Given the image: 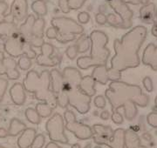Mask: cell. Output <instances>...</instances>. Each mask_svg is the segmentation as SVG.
<instances>
[{"instance_id":"cell-37","label":"cell","mask_w":157,"mask_h":148,"mask_svg":"<svg viewBox=\"0 0 157 148\" xmlns=\"http://www.w3.org/2000/svg\"><path fill=\"white\" fill-rule=\"evenodd\" d=\"M78 49H77V46L75 45H73V46H68L66 50V54L70 59H74L77 57V55H78Z\"/></svg>"},{"instance_id":"cell-18","label":"cell","mask_w":157,"mask_h":148,"mask_svg":"<svg viewBox=\"0 0 157 148\" xmlns=\"http://www.w3.org/2000/svg\"><path fill=\"white\" fill-rule=\"evenodd\" d=\"M35 20H36V17L33 14H30L28 15V17H26V19L23 22V24H21L20 26L18 27L19 33L22 35L23 38L26 41H28L29 43L33 37V26Z\"/></svg>"},{"instance_id":"cell-58","label":"cell","mask_w":157,"mask_h":148,"mask_svg":"<svg viewBox=\"0 0 157 148\" xmlns=\"http://www.w3.org/2000/svg\"><path fill=\"white\" fill-rule=\"evenodd\" d=\"M0 148H3V147H2V146H0Z\"/></svg>"},{"instance_id":"cell-43","label":"cell","mask_w":157,"mask_h":148,"mask_svg":"<svg viewBox=\"0 0 157 148\" xmlns=\"http://www.w3.org/2000/svg\"><path fill=\"white\" fill-rule=\"evenodd\" d=\"M142 83H143V86L145 87L147 91L148 92H151L154 90V86H153V81L149 78V77H145L144 80H142Z\"/></svg>"},{"instance_id":"cell-49","label":"cell","mask_w":157,"mask_h":148,"mask_svg":"<svg viewBox=\"0 0 157 148\" xmlns=\"http://www.w3.org/2000/svg\"><path fill=\"white\" fill-rule=\"evenodd\" d=\"M45 148H62V147H60L59 146H58L54 141H52V142H49L48 144H47V146H45Z\"/></svg>"},{"instance_id":"cell-15","label":"cell","mask_w":157,"mask_h":148,"mask_svg":"<svg viewBox=\"0 0 157 148\" xmlns=\"http://www.w3.org/2000/svg\"><path fill=\"white\" fill-rule=\"evenodd\" d=\"M93 131H94V135H93V139L94 143L97 145H105L109 139H111L113 135V130L111 126L109 125H100V124H95L93 125Z\"/></svg>"},{"instance_id":"cell-24","label":"cell","mask_w":157,"mask_h":148,"mask_svg":"<svg viewBox=\"0 0 157 148\" xmlns=\"http://www.w3.org/2000/svg\"><path fill=\"white\" fill-rule=\"evenodd\" d=\"M125 148H147L140 145L139 136L132 130H125Z\"/></svg>"},{"instance_id":"cell-33","label":"cell","mask_w":157,"mask_h":148,"mask_svg":"<svg viewBox=\"0 0 157 148\" xmlns=\"http://www.w3.org/2000/svg\"><path fill=\"white\" fill-rule=\"evenodd\" d=\"M17 65L23 71H27L32 66V60L27 56L23 55L21 57H19L18 62H17Z\"/></svg>"},{"instance_id":"cell-29","label":"cell","mask_w":157,"mask_h":148,"mask_svg":"<svg viewBox=\"0 0 157 148\" xmlns=\"http://www.w3.org/2000/svg\"><path fill=\"white\" fill-rule=\"evenodd\" d=\"M45 26V21L44 17H39L36 18L33 26V37L44 38V29Z\"/></svg>"},{"instance_id":"cell-56","label":"cell","mask_w":157,"mask_h":148,"mask_svg":"<svg viewBox=\"0 0 157 148\" xmlns=\"http://www.w3.org/2000/svg\"><path fill=\"white\" fill-rule=\"evenodd\" d=\"M94 148H101V147H100V146H96V147H94Z\"/></svg>"},{"instance_id":"cell-46","label":"cell","mask_w":157,"mask_h":148,"mask_svg":"<svg viewBox=\"0 0 157 148\" xmlns=\"http://www.w3.org/2000/svg\"><path fill=\"white\" fill-rule=\"evenodd\" d=\"M147 123L153 127H157V113H152L147 116Z\"/></svg>"},{"instance_id":"cell-3","label":"cell","mask_w":157,"mask_h":148,"mask_svg":"<svg viewBox=\"0 0 157 148\" xmlns=\"http://www.w3.org/2000/svg\"><path fill=\"white\" fill-rule=\"evenodd\" d=\"M23 86L29 92H33L35 98L46 103L52 109L58 106L57 98L51 88L50 72L45 70L39 75L36 71H30L24 80Z\"/></svg>"},{"instance_id":"cell-34","label":"cell","mask_w":157,"mask_h":148,"mask_svg":"<svg viewBox=\"0 0 157 148\" xmlns=\"http://www.w3.org/2000/svg\"><path fill=\"white\" fill-rule=\"evenodd\" d=\"M107 23L110 26H113V27H114V28L119 29L120 25H121V21L120 17H118V16L113 14V13H109V14H107Z\"/></svg>"},{"instance_id":"cell-13","label":"cell","mask_w":157,"mask_h":148,"mask_svg":"<svg viewBox=\"0 0 157 148\" xmlns=\"http://www.w3.org/2000/svg\"><path fill=\"white\" fill-rule=\"evenodd\" d=\"M17 63L12 57H6L0 51V75H6L10 80H18L20 73L17 71Z\"/></svg>"},{"instance_id":"cell-25","label":"cell","mask_w":157,"mask_h":148,"mask_svg":"<svg viewBox=\"0 0 157 148\" xmlns=\"http://www.w3.org/2000/svg\"><path fill=\"white\" fill-rule=\"evenodd\" d=\"M107 65H99L95 66L93 72L92 77L94 79L96 82L100 83L101 85H107L108 81V75H107Z\"/></svg>"},{"instance_id":"cell-44","label":"cell","mask_w":157,"mask_h":148,"mask_svg":"<svg viewBox=\"0 0 157 148\" xmlns=\"http://www.w3.org/2000/svg\"><path fill=\"white\" fill-rule=\"evenodd\" d=\"M58 5H59V7L63 13H69L71 11L69 6H68L67 0H59Z\"/></svg>"},{"instance_id":"cell-1","label":"cell","mask_w":157,"mask_h":148,"mask_svg":"<svg viewBox=\"0 0 157 148\" xmlns=\"http://www.w3.org/2000/svg\"><path fill=\"white\" fill-rule=\"evenodd\" d=\"M147 35L146 27L137 25L123 35L121 39H114L113 49L115 54L111 59V67L107 69L108 80L119 81L121 79L123 71L140 65L139 51Z\"/></svg>"},{"instance_id":"cell-35","label":"cell","mask_w":157,"mask_h":148,"mask_svg":"<svg viewBox=\"0 0 157 148\" xmlns=\"http://www.w3.org/2000/svg\"><path fill=\"white\" fill-rule=\"evenodd\" d=\"M45 142V137L43 134H39L35 137L33 142L31 145V148H42Z\"/></svg>"},{"instance_id":"cell-19","label":"cell","mask_w":157,"mask_h":148,"mask_svg":"<svg viewBox=\"0 0 157 148\" xmlns=\"http://www.w3.org/2000/svg\"><path fill=\"white\" fill-rule=\"evenodd\" d=\"M104 146L110 148H125V130L118 128L113 131V135L109 139Z\"/></svg>"},{"instance_id":"cell-27","label":"cell","mask_w":157,"mask_h":148,"mask_svg":"<svg viewBox=\"0 0 157 148\" xmlns=\"http://www.w3.org/2000/svg\"><path fill=\"white\" fill-rule=\"evenodd\" d=\"M31 7L38 17H43L47 14V5L45 0H35Z\"/></svg>"},{"instance_id":"cell-50","label":"cell","mask_w":157,"mask_h":148,"mask_svg":"<svg viewBox=\"0 0 157 148\" xmlns=\"http://www.w3.org/2000/svg\"><path fill=\"white\" fill-rule=\"evenodd\" d=\"M151 32L152 34L154 35L155 38H157V21H155V22L154 23V25H153V27H152Z\"/></svg>"},{"instance_id":"cell-47","label":"cell","mask_w":157,"mask_h":148,"mask_svg":"<svg viewBox=\"0 0 157 148\" xmlns=\"http://www.w3.org/2000/svg\"><path fill=\"white\" fill-rule=\"evenodd\" d=\"M95 20L97 23L101 25H103L105 24H107V16L104 13L99 12L95 15Z\"/></svg>"},{"instance_id":"cell-16","label":"cell","mask_w":157,"mask_h":148,"mask_svg":"<svg viewBox=\"0 0 157 148\" xmlns=\"http://www.w3.org/2000/svg\"><path fill=\"white\" fill-rule=\"evenodd\" d=\"M142 64L150 66L153 71H157V46L153 43L149 44L143 51L141 58Z\"/></svg>"},{"instance_id":"cell-55","label":"cell","mask_w":157,"mask_h":148,"mask_svg":"<svg viewBox=\"0 0 157 148\" xmlns=\"http://www.w3.org/2000/svg\"><path fill=\"white\" fill-rule=\"evenodd\" d=\"M6 0H0V2H5Z\"/></svg>"},{"instance_id":"cell-30","label":"cell","mask_w":157,"mask_h":148,"mask_svg":"<svg viewBox=\"0 0 157 148\" xmlns=\"http://www.w3.org/2000/svg\"><path fill=\"white\" fill-rule=\"evenodd\" d=\"M25 128H26V126L24 123L20 122L17 120H13L11 121V127H10V130L8 131V134L11 135V136H15V135L18 134L20 131H24Z\"/></svg>"},{"instance_id":"cell-17","label":"cell","mask_w":157,"mask_h":148,"mask_svg":"<svg viewBox=\"0 0 157 148\" xmlns=\"http://www.w3.org/2000/svg\"><path fill=\"white\" fill-rule=\"evenodd\" d=\"M140 18L141 22L152 24L156 21V11L154 3H147L140 7Z\"/></svg>"},{"instance_id":"cell-11","label":"cell","mask_w":157,"mask_h":148,"mask_svg":"<svg viewBox=\"0 0 157 148\" xmlns=\"http://www.w3.org/2000/svg\"><path fill=\"white\" fill-rule=\"evenodd\" d=\"M107 5L112 8L120 17L121 23L119 29H129L133 25V16L134 12L129 8L128 4L121 0H106Z\"/></svg>"},{"instance_id":"cell-42","label":"cell","mask_w":157,"mask_h":148,"mask_svg":"<svg viewBox=\"0 0 157 148\" xmlns=\"http://www.w3.org/2000/svg\"><path fill=\"white\" fill-rule=\"evenodd\" d=\"M94 105H95L96 107L98 108H104L106 106V98L103 97V96H97V97L94 98Z\"/></svg>"},{"instance_id":"cell-7","label":"cell","mask_w":157,"mask_h":148,"mask_svg":"<svg viewBox=\"0 0 157 148\" xmlns=\"http://www.w3.org/2000/svg\"><path fill=\"white\" fill-rule=\"evenodd\" d=\"M69 85V84H68ZM69 105L80 114H86L90 110L92 97L86 94L78 85H69L67 91Z\"/></svg>"},{"instance_id":"cell-14","label":"cell","mask_w":157,"mask_h":148,"mask_svg":"<svg viewBox=\"0 0 157 148\" xmlns=\"http://www.w3.org/2000/svg\"><path fill=\"white\" fill-rule=\"evenodd\" d=\"M28 9L27 0H13L10 9V14L12 17L13 22L17 24L24 22L28 17Z\"/></svg>"},{"instance_id":"cell-4","label":"cell","mask_w":157,"mask_h":148,"mask_svg":"<svg viewBox=\"0 0 157 148\" xmlns=\"http://www.w3.org/2000/svg\"><path fill=\"white\" fill-rule=\"evenodd\" d=\"M91 52L89 56H83L77 59V65L82 70L99 65H107L110 51L107 47L108 43L107 35L99 30L93 31L90 34Z\"/></svg>"},{"instance_id":"cell-52","label":"cell","mask_w":157,"mask_h":148,"mask_svg":"<svg viewBox=\"0 0 157 148\" xmlns=\"http://www.w3.org/2000/svg\"><path fill=\"white\" fill-rule=\"evenodd\" d=\"M72 148H80V146H79L78 144H74V145L72 146ZM85 148H92V144H91V143L87 144V145L85 146Z\"/></svg>"},{"instance_id":"cell-40","label":"cell","mask_w":157,"mask_h":148,"mask_svg":"<svg viewBox=\"0 0 157 148\" xmlns=\"http://www.w3.org/2000/svg\"><path fill=\"white\" fill-rule=\"evenodd\" d=\"M90 20V15L86 12H81L78 14V21L81 24H87Z\"/></svg>"},{"instance_id":"cell-9","label":"cell","mask_w":157,"mask_h":148,"mask_svg":"<svg viewBox=\"0 0 157 148\" xmlns=\"http://www.w3.org/2000/svg\"><path fill=\"white\" fill-rule=\"evenodd\" d=\"M65 120L67 122L65 128L67 131L73 133L74 136L78 138V139L81 140L89 139L94 135L93 129L88 125L77 121L75 114L72 111L67 110L65 112Z\"/></svg>"},{"instance_id":"cell-54","label":"cell","mask_w":157,"mask_h":148,"mask_svg":"<svg viewBox=\"0 0 157 148\" xmlns=\"http://www.w3.org/2000/svg\"><path fill=\"white\" fill-rule=\"evenodd\" d=\"M155 105L157 106V97L155 98Z\"/></svg>"},{"instance_id":"cell-57","label":"cell","mask_w":157,"mask_h":148,"mask_svg":"<svg viewBox=\"0 0 157 148\" xmlns=\"http://www.w3.org/2000/svg\"><path fill=\"white\" fill-rule=\"evenodd\" d=\"M156 21H157V10H156Z\"/></svg>"},{"instance_id":"cell-36","label":"cell","mask_w":157,"mask_h":148,"mask_svg":"<svg viewBox=\"0 0 157 148\" xmlns=\"http://www.w3.org/2000/svg\"><path fill=\"white\" fill-rule=\"evenodd\" d=\"M86 1V0H67L68 6L70 10H73V11L78 10L84 6Z\"/></svg>"},{"instance_id":"cell-23","label":"cell","mask_w":157,"mask_h":148,"mask_svg":"<svg viewBox=\"0 0 157 148\" xmlns=\"http://www.w3.org/2000/svg\"><path fill=\"white\" fill-rule=\"evenodd\" d=\"M36 137V130L33 128H25L22 135L17 140V145L20 148H29Z\"/></svg>"},{"instance_id":"cell-5","label":"cell","mask_w":157,"mask_h":148,"mask_svg":"<svg viewBox=\"0 0 157 148\" xmlns=\"http://www.w3.org/2000/svg\"><path fill=\"white\" fill-rule=\"evenodd\" d=\"M51 24L58 31L56 40L61 44L72 42L76 39V35L84 32V27L71 17H55L51 20Z\"/></svg>"},{"instance_id":"cell-51","label":"cell","mask_w":157,"mask_h":148,"mask_svg":"<svg viewBox=\"0 0 157 148\" xmlns=\"http://www.w3.org/2000/svg\"><path fill=\"white\" fill-rule=\"evenodd\" d=\"M109 116H110V115H109V113H108L107 111H104V112H102L101 113V118L104 120H107V119L109 118Z\"/></svg>"},{"instance_id":"cell-45","label":"cell","mask_w":157,"mask_h":148,"mask_svg":"<svg viewBox=\"0 0 157 148\" xmlns=\"http://www.w3.org/2000/svg\"><path fill=\"white\" fill-rule=\"evenodd\" d=\"M45 35L49 39H56L57 37H58V31L53 26H52V27H49L47 29Z\"/></svg>"},{"instance_id":"cell-48","label":"cell","mask_w":157,"mask_h":148,"mask_svg":"<svg viewBox=\"0 0 157 148\" xmlns=\"http://www.w3.org/2000/svg\"><path fill=\"white\" fill-rule=\"evenodd\" d=\"M121 1H123L126 4H131V5H135V6L140 5V4L145 5L149 2L148 0H121Z\"/></svg>"},{"instance_id":"cell-10","label":"cell","mask_w":157,"mask_h":148,"mask_svg":"<svg viewBox=\"0 0 157 148\" xmlns=\"http://www.w3.org/2000/svg\"><path fill=\"white\" fill-rule=\"evenodd\" d=\"M51 88L57 98L58 105L61 108H67L69 105L67 92L65 89V80L63 74L58 69H52L50 72Z\"/></svg>"},{"instance_id":"cell-21","label":"cell","mask_w":157,"mask_h":148,"mask_svg":"<svg viewBox=\"0 0 157 148\" xmlns=\"http://www.w3.org/2000/svg\"><path fill=\"white\" fill-rule=\"evenodd\" d=\"M25 87L20 83H16L11 86L10 89V95L11 99L16 105H23L25 100Z\"/></svg>"},{"instance_id":"cell-26","label":"cell","mask_w":157,"mask_h":148,"mask_svg":"<svg viewBox=\"0 0 157 148\" xmlns=\"http://www.w3.org/2000/svg\"><path fill=\"white\" fill-rule=\"evenodd\" d=\"M18 31V26L14 22H7L3 21L0 23V39L8 38L9 36L13 34Z\"/></svg>"},{"instance_id":"cell-20","label":"cell","mask_w":157,"mask_h":148,"mask_svg":"<svg viewBox=\"0 0 157 148\" xmlns=\"http://www.w3.org/2000/svg\"><path fill=\"white\" fill-rule=\"evenodd\" d=\"M62 74H63L64 80H66L69 85L79 86V83L82 80V75L78 69L67 66L63 70Z\"/></svg>"},{"instance_id":"cell-12","label":"cell","mask_w":157,"mask_h":148,"mask_svg":"<svg viewBox=\"0 0 157 148\" xmlns=\"http://www.w3.org/2000/svg\"><path fill=\"white\" fill-rule=\"evenodd\" d=\"M41 53L36 57V62L39 66L53 67L58 65L60 62L59 56L54 55V46L50 43H45L40 47Z\"/></svg>"},{"instance_id":"cell-6","label":"cell","mask_w":157,"mask_h":148,"mask_svg":"<svg viewBox=\"0 0 157 148\" xmlns=\"http://www.w3.org/2000/svg\"><path fill=\"white\" fill-rule=\"evenodd\" d=\"M5 51L12 57H19L25 55L33 59L37 57L36 52L28 41L25 39L17 31L6 39L4 45Z\"/></svg>"},{"instance_id":"cell-38","label":"cell","mask_w":157,"mask_h":148,"mask_svg":"<svg viewBox=\"0 0 157 148\" xmlns=\"http://www.w3.org/2000/svg\"><path fill=\"white\" fill-rule=\"evenodd\" d=\"M7 87H8V80L0 77V102L2 101L3 98L5 96Z\"/></svg>"},{"instance_id":"cell-28","label":"cell","mask_w":157,"mask_h":148,"mask_svg":"<svg viewBox=\"0 0 157 148\" xmlns=\"http://www.w3.org/2000/svg\"><path fill=\"white\" fill-rule=\"evenodd\" d=\"M75 46H77L78 53H84L89 50L91 46V40L89 37H87L86 34H82L79 38L77 39V41L75 43Z\"/></svg>"},{"instance_id":"cell-41","label":"cell","mask_w":157,"mask_h":148,"mask_svg":"<svg viewBox=\"0 0 157 148\" xmlns=\"http://www.w3.org/2000/svg\"><path fill=\"white\" fill-rule=\"evenodd\" d=\"M30 44L33 47H41L45 44V40H44V38L33 37V39L30 41Z\"/></svg>"},{"instance_id":"cell-31","label":"cell","mask_w":157,"mask_h":148,"mask_svg":"<svg viewBox=\"0 0 157 148\" xmlns=\"http://www.w3.org/2000/svg\"><path fill=\"white\" fill-rule=\"evenodd\" d=\"M53 109L51 107L50 105L46 103H39L36 105V111L38 112L40 117L42 118H47L49 117Z\"/></svg>"},{"instance_id":"cell-2","label":"cell","mask_w":157,"mask_h":148,"mask_svg":"<svg viewBox=\"0 0 157 148\" xmlns=\"http://www.w3.org/2000/svg\"><path fill=\"white\" fill-rule=\"evenodd\" d=\"M105 96L112 106V120L117 125L123 122L119 109L124 108L126 119L131 121L137 114L136 105L146 107L149 103V97L143 93L140 86L120 80L110 83L109 88L105 91Z\"/></svg>"},{"instance_id":"cell-39","label":"cell","mask_w":157,"mask_h":148,"mask_svg":"<svg viewBox=\"0 0 157 148\" xmlns=\"http://www.w3.org/2000/svg\"><path fill=\"white\" fill-rule=\"evenodd\" d=\"M9 9L8 4L5 2H0V23L6 20V13Z\"/></svg>"},{"instance_id":"cell-53","label":"cell","mask_w":157,"mask_h":148,"mask_svg":"<svg viewBox=\"0 0 157 148\" xmlns=\"http://www.w3.org/2000/svg\"><path fill=\"white\" fill-rule=\"evenodd\" d=\"M8 134V132H6L4 129H0V137H6Z\"/></svg>"},{"instance_id":"cell-32","label":"cell","mask_w":157,"mask_h":148,"mask_svg":"<svg viewBox=\"0 0 157 148\" xmlns=\"http://www.w3.org/2000/svg\"><path fill=\"white\" fill-rule=\"evenodd\" d=\"M25 116L27 118V120L33 123V124H39L41 121V117L39 116L38 112L36 111V109L28 108L25 112Z\"/></svg>"},{"instance_id":"cell-8","label":"cell","mask_w":157,"mask_h":148,"mask_svg":"<svg viewBox=\"0 0 157 148\" xmlns=\"http://www.w3.org/2000/svg\"><path fill=\"white\" fill-rule=\"evenodd\" d=\"M46 131L52 141L68 145L69 141L65 133V124L63 117L59 113H54L45 125Z\"/></svg>"},{"instance_id":"cell-22","label":"cell","mask_w":157,"mask_h":148,"mask_svg":"<svg viewBox=\"0 0 157 148\" xmlns=\"http://www.w3.org/2000/svg\"><path fill=\"white\" fill-rule=\"evenodd\" d=\"M96 81L92 77V75H87L82 77V80L79 83V88L84 91L86 94L89 95L90 97H93L96 94L95 90Z\"/></svg>"}]
</instances>
